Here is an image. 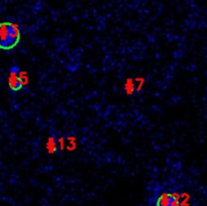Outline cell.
I'll return each instance as SVG.
<instances>
[{
  "mask_svg": "<svg viewBox=\"0 0 207 206\" xmlns=\"http://www.w3.org/2000/svg\"><path fill=\"white\" fill-rule=\"evenodd\" d=\"M20 32L17 25L10 22L0 23V49H13L19 42Z\"/></svg>",
  "mask_w": 207,
  "mask_h": 206,
  "instance_id": "1",
  "label": "cell"
},
{
  "mask_svg": "<svg viewBox=\"0 0 207 206\" xmlns=\"http://www.w3.org/2000/svg\"><path fill=\"white\" fill-rule=\"evenodd\" d=\"M157 206H179V201H177L172 194L164 193L158 199Z\"/></svg>",
  "mask_w": 207,
  "mask_h": 206,
  "instance_id": "2",
  "label": "cell"
},
{
  "mask_svg": "<svg viewBox=\"0 0 207 206\" xmlns=\"http://www.w3.org/2000/svg\"><path fill=\"white\" fill-rule=\"evenodd\" d=\"M8 85H9L10 89L13 90V91L20 90L23 87L20 79L18 78V76H17L16 74H12V73H10L9 77H8Z\"/></svg>",
  "mask_w": 207,
  "mask_h": 206,
  "instance_id": "3",
  "label": "cell"
},
{
  "mask_svg": "<svg viewBox=\"0 0 207 206\" xmlns=\"http://www.w3.org/2000/svg\"><path fill=\"white\" fill-rule=\"evenodd\" d=\"M57 140H55L54 136H51L48 140V143H47V150L50 154H53L57 151Z\"/></svg>",
  "mask_w": 207,
  "mask_h": 206,
  "instance_id": "4",
  "label": "cell"
},
{
  "mask_svg": "<svg viewBox=\"0 0 207 206\" xmlns=\"http://www.w3.org/2000/svg\"><path fill=\"white\" fill-rule=\"evenodd\" d=\"M126 91L128 95H131L132 92L135 91V83L131 79H127L126 82Z\"/></svg>",
  "mask_w": 207,
  "mask_h": 206,
  "instance_id": "5",
  "label": "cell"
},
{
  "mask_svg": "<svg viewBox=\"0 0 207 206\" xmlns=\"http://www.w3.org/2000/svg\"><path fill=\"white\" fill-rule=\"evenodd\" d=\"M180 197L182 198V201H181V203H179V204H181L182 206H188L189 205V195L187 194V193H183Z\"/></svg>",
  "mask_w": 207,
  "mask_h": 206,
  "instance_id": "6",
  "label": "cell"
},
{
  "mask_svg": "<svg viewBox=\"0 0 207 206\" xmlns=\"http://www.w3.org/2000/svg\"><path fill=\"white\" fill-rule=\"evenodd\" d=\"M69 141H71L70 144L68 145V150H70V151H72V150H74L76 148V145H75V139L74 137H69Z\"/></svg>",
  "mask_w": 207,
  "mask_h": 206,
  "instance_id": "7",
  "label": "cell"
},
{
  "mask_svg": "<svg viewBox=\"0 0 207 206\" xmlns=\"http://www.w3.org/2000/svg\"><path fill=\"white\" fill-rule=\"evenodd\" d=\"M135 82H139V87H137V91H140L141 87H143V84L145 82V80L143 78H137L135 80Z\"/></svg>",
  "mask_w": 207,
  "mask_h": 206,
  "instance_id": "8",
  "label": "cell"
},
{
  "mask_svg": "<svg viewBox=\"0 0 207 206\" xmlns=\"http://www.w3.org/2000/svg\"><path fill=\"white\" fill-rule=\"evenodd\" d=\"M57 145H59V149L61 150H64V139L61 137V139H59L58 141H57Z\"/></svg>",
  "mask_w": 207,
  "mask_h": 206,
  "instance_id": "9",
  "label": "cell"
},
{
  "mask_svg": "<svg viewBox=\"0 0 207 206\" xmlns=\"http://www.w3.org/2000/svg\"><path fill=\"white\" fill-rule=\"evenodd\" d=\"M19 72H20L19 67L14 66V67H12V68L10 69V73H12V74H16V75H17V73H19Z\"/></svg>",
  "mask_w": 207,
  "mask_h": 206,
  "instance_id": "10",
  "label": "cell"
}]
</instances>
